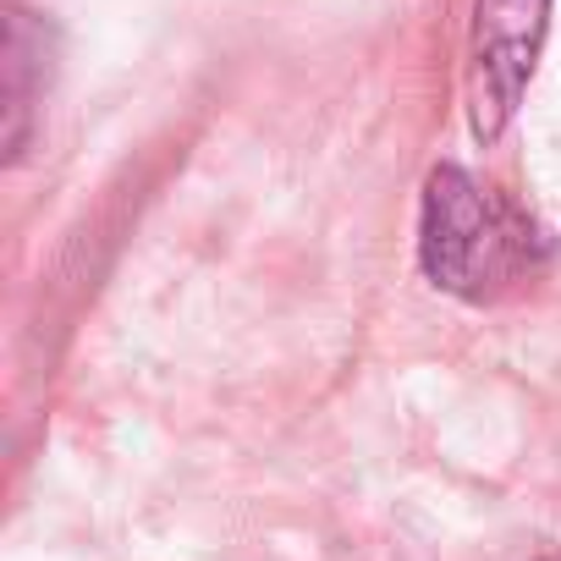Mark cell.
<instances>
[{
    "label": "cell",
    "instance_id": "1",
    "mask_svg": "<svg viewBox=\"0 0 561 561\" xmlns=\"http://www.w3.org/2000/svg\"><path fill=\"white\" fill-rule=\"evenodd\" d=\"M534 220L501 193L479 187L462 165H435L424 182L419 259L440 293L484 304L534 270Z\"/></svg>",
    "mask_w": 561,
    "mask_h": 561
},
{
    "label": "cell",
    "instance_id": "2",
    "mask_svg": "<svg viewBox=\"0 0 561 561\" xmlns=\"http://www.w3.org/2000/svg\"><path fill=\"white\" fill-rule=\"evenodd\" d=\"M550 28V0H473L468 34V127L479 144H495L523 105V89L539 67Z\"/></svg>",
    "mask_w": 561,
    "mask_h": 561
},
{
    "label": "cell",
    "instance_id": "3",
    "mask_svg": "<svg viewBox=\"0 0 561 561\" xmlns=\"http://www.w3.org/2000/svg\"><path fill=\"white\" fill-rule=\"evenodd\" d=\"M45 39H50V34H45L23 7H12V18H7V116H12L7 144H12V154H23L28 111H34V100L45 94V78H34V61L45 56Z\"/></svg>",
    "mask_w": 561,
    "mask_h": 561
},
{
    "label": "cell",
    "instance_id": "4",
    "mask_svg": "<svg viewBox=\"0 0 561 561\" xmlns=\"http://www.w3.org/2000/svg\"><path fill=\"white\" fill-rule=\"evenodd\" d=\"M550 561H561V556H550Z\"/></svg>",
    "mask_w": 561,
    "mask_h": 561
}]
</instances>
